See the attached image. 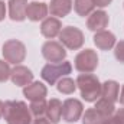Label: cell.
<instances>
[{
	"label": "cell",
	"mask_w": 124,
	"mask_h": 124,
	"mask_svg": "<svg viewBox=\"0 0 124 124\" xmlns=\"http://www.w3.org/2000/svg\"><path fill=\"white\" fill-rule=\"evenodd\" d=\"M3 117L7 124H32L33 116L23 101H6L3 104Z\"/></svg>",
	"instance_id": "1"
},
{
	"label": "cell",
	"mask_w": 124,
	"mask_h": 124,
	"mask_svg": "<svg viewBox=\"0 0 124 124\" xmlns=\"http://www.w3.org/2000/svg\"><path fill=\"white\" fill-rule=\"evenodd\" d=\"M118 100H120V102L124 105V85H123V88H121V93H120V95H118Z\"/></svg>",
	"instance_id": "31"
},
{
	"label": "cell",
	"mask_w": 124,
	"mask_h": 124,
	"mask_svg": "<svg viewBox=\"0 0 124 124\" xmlns=\"http://www.w3.org/2000/svg\"><path fill=\"white\" fill-rule=\"evenodd\" d=\"M84 40L85 38H84L82 31L75 26H65L62 28L61 33H59V42L71 51L81 49L84 45Z\"/></svg>",
	"instance_id": "5"
},
{
	"label": "cell",
	"mask_w": 124,
	"mask_h": 124,
	"mask_svg": "<svg viewBox=\"0 0 124 124\" xmlns=\"http://www.w3.org/2000/svg\"><path fill=\"white\" fill-rule=\"evenodd\" d=\"M28 0H10L9 1V16L15 22H22L26 19Z\"/></svg>",
	"instance_id": "14"
},
{
	"label": "cell",
	"mask_w": 124,
	"mask_h": 124,
	"mask_svg": "<svg viewBox=\"0 0 124 124\" xmlns=\"http://www.w3.org/2000/svg\"><path fill=\"white\" fill-rule=\"evenodd\" d=\"M10 74H12V68L9 62L0 59V82H6L7 79H10Z\"/></svg>",
	"instance_id": "24"
},
{
	"label": "cell",
	"mask_w": 124,
	"mask_h": 124,
	"mask_svg": "<svg viewBox=\"0 0 124 124\" xmlns=\"http://www.w3.org/2000/svg\"><path fill=\"white\" fill-rule=\"evenodd\" d=\"M10 79L17 87H26V85H29L33 81V74H32V71L28 66L15 65V68H12Z\"/></svg>",
	"instance_id": "9"
},
{
	"label": "cell",
	"mask_w": 124,
	"mask_h": 124,
	"mask_svg": "<svg viewBox=\"0 0 124 124\" xmlns=\"http://www.w3.org/2000/svg\"><path fill=\"white\" fill-rule=\"evenodd\" d=\"M77 87L81 91V97L88 102H94L101 97V82L93 74H81V75H78Z\"/></svg>",
	"instance_id": "2"
},
{
	"label": "cell",
	"mask_w": 124,
	"mask_h": 124,
	"mask_svg": "<svg viewBox=\"0 0 124 124\" xmlns=\"http://www.w3.org/2000/svg\"><path fill=\"white\" fill-rule=\"evenodd\" d=\"M95 108H97V111H100L104 117H110V116H113L114 111H116L114 102L110 101V100H107V98H104V97H100V98L97 100Z\"/></svg>",
	"instance_id": "20"
},
{
	"label": "cell",
	"mask_w": 124,
	"mask_h": 124,
	"mask_svg": "<svg viewBox=\"0 0 124 124\" xmlns=\"http://www.w3.org/2000/svg\"><path fill=\"white\" fill-rule=\"evenodd\" d=\"M56 88H58V91L61 94L69 95V94L75 93V90H77V81H74L69 77H63V78H61L56 82Z\"/></svg>",
	"instance_id": "22"
},
{
	"label": "cell",
	"mask_w": 124,
	"mask_h": 124,
	"mask_svg": "<svg viewBox=\"0 0 124 124\" xmlns=\"http://www.w3.org/2000/svg\"><path fill=\"white\" fill-rule=\"evenodd\" d=\"M72 71V65L69 61H62L58 63H46L42 68V78L43 81H46L49 85H55L61 78L66 77L68 74H71Z\"/></svg>",
	"instance_id": "3"
},
{
	"label": "cell",
	"mask_w": 124,
	"mask_h": 124,
	"mask_svg": "<svg viewBox=\"0 0 124 124\" xmlns=\"http://www.w3.org/2000/svg\"><path fill=\"white\" fill-rule=\"evenodd\" d=\"M105 117L97 111V108L93 107V108H88L84 114H82V124H102V120Z\"/></svg>",
	"instance_id": "21"
},
{
	"label": "cell",
	"mask_w": 124,
	"mask_h": 124,
	"mask_svg": "<svg viewBox=\"0 0 124 124\" xmlns=\"http://www.w3.org/2000/svg\"><path fill=\"white\" fill-rule=\"evenodd\" d=\"M84 114V105L77 98H68L62 102V118L66 123H77Z\"/></svg>",
	"instance_id": "7"
},
{
	"label": "cell",
	"mask_w": 124,
	"mask_h": 124,
	"mask_svg": "<svg viewBox=\"0 0 124 124\" xmlns=\"http://www.w3.org/2000/svg\"><path fill=\"white\" fill-rule=\"evenodd\" d=\"M74 9L78 13V16H90L95 9V3L94 0H75L74 1Z\"/></svg>",
	"instance_id": "19"
},
{
	"label": "cell",
	"mask_w": 124,
	"mask_h": 124,
	"mask_svg": "<svg viewBox=\"0 0 124 124\" xmlns=\"http://www.w3.org/2000/svg\"><path fill=\"white\" fill-rule=\"evenodd\" d=\"M48 94L46 85H43L39 81H32L29 85L23 87V95L29 100V101H38V100H43Z\"/></svg>",
	"instance_id": "13"
},
{
	"label": "cell",
	"mask_w": 124,
	"mask_h": 124,
	"mask_svg": "<svg viewBox=\"0 0 124 124\" xmlns=\"http://www.w3.org/2000/svg\"><path fill=\"white\" fill-rule=\"evenodd\" d=\"M48 12L49 7L46 3H40V1H32L28 4V10H26V17L32 22H39L48 17Z\"/></svg>",
	"instance_id": "12"
},
{
	"label": "cell",
	"mask_w": 124,
	"mask_h": 124,
	"mask_svg": "<svg viewBox=\"0 0 124 124\" xmlns=\"http://www.w3.org/2000/svg\"><path fill=\"white\" fill-rule=\"evenodd\" d=\"M111 1H113V0H94L95 6H98V7H107Z\"/></svg>",
	"instance_id": "28"
},
{
	"label": "cell",
	"mask_w": 124,
	"mask_h": 124,
	"mask_svg": "<svg viewBox=\"0 0 124 124\" xmlns=\"http://www.w3.org/2000/svg\"><path fill=\"white\" fill-rule=\"evenodd\" d=\"M75 69L81 74H91L98 66V55L93 49L81 51L75 56Z\"/></svg>",
	"instance_id": "6"
},
{
	"label": "cell",
	"mask_w": 124,
	"mask_h": 124,
	"mask_svg": "<svg viewBox=\"0 0 124 124\" xmlns=\"http://www.w3.org/2000/svg\"><path fill=\"white\" fill-rule=\"evenodd\" d=\"M46 118L52 124H56L61 121L62 118V102L58 98H51L46 105Z\"/></svg>",
	"instance_id": "17"
},
{
	"label": "cell",
	"mask_w": 124,
	"mask_h": 124,
	"mask_svg": "<svg viewBox=\"0 0 124 124\" xmlns=\"http://www.w3.org/2000/svg\"><path fill=\"white\" fill-rule=\"evenodd\" d=\"M114 56L118 62L124 63V40H120L114 46Z\"/></svg>",
	"instance_id": "25"
},
{
	"label": "cell",
	"mask_w": 124,
	"mask_h": 124,
	"mask_svg": "<svg viewBox=\"0 0 124 124\" xmlns=\"http://www.w3.org/2000/svg\"><path fill=\"white\" fill-rule=\"evenodd\" d=\"M4 16H6V4L0 0V22L4 19Z\"/></svg>",
	"instance_id": "29"
},
{
	"label": "cell",
	"mask_w": 124,
	"mask_h": 124,
	"mask_svg": "<svg viewBox=\"0 0 124 124\" xmlns=\"http://www.w3.org/2000/svg\"><path fill=\"white\" fill-rule=\"evenodd\" d=\"M49 12L55 17L68 16L72 10V0H51L49 3Z\"/></svg>",
	"instance_id": "16"
},
{
	"label": "cell",
	"mask_w": 124,
	"mask_h": 124,
	"mask_svg": "<svg viewBox=\"0 0 124 124\" xmlns=\"http://www.w3.org/2000/svg\"><path fill=\"white\" fill-rule=\"evenodd\" d=\"M94 43L101 51H110L116 46V36L110 31H100L94 35Z\"/></svg>",
	"instance_id": "15"
},
{
	"label": "cell",
	"mask_w": 124,
	"mask_h": 124,
	"mask_svg": "<svg viewBox=\"0 0 124 124\" xmlns=\"http://www.w3.org/2000/svg\"><path fill=\"white\" fill-rule=\"evenodd\" d=\"M3 104H4V102H3V101H0V118L3 117Z\"/></svg>",
	"instance_id": "32"
},
{
	"label": "cell",
	"mask_w": 124,
	"mask_h": 124,
	"mask_svg": "<svg viewBox=\"0 0 124 124\" xmlns=\"http://www.w3.org/2000/svg\"><path fill=\"white\" fill-rule=\"evenodd\" d=\"M32 124H52V123H51L46 117L42 116V117H35V120L32 121Z\"/></svg>",
	"instance_id": "27"
},
{
	"label": "cell",
	"mask_w": 124,
	"mask_h": 124,
	"mask_svg": "<svg viewBox=\"0 0 124 124\" xmlns=\"http://www.w3.org/2000/svg\"><path fill=\"white\" fill-rule=\"evenodd\" d=\"M46 105H48V101L45 98L43 100H38V101H31V104H29L31 114L33 117H42V116H45Z\"/></svg>",
	"instance_id": "23"
},
{
	"label": "cell",
	"mask_w": 124,
	"mask_h": 124,
	"mask_svg": "<svg viewBox=\"0 0 124 124\" xmlns=\"http://www.w3.org/2000/svg\"><path fill=\"white\" fill-rule=\"evenodd\" d=\"M108 22H110V17H108L107 12H104V10H94L93 13L88 16L87 28L93 32L105 31V28L108 26Z\"/></svg>",
	"instance_id": "10"
},
{
	"label": "cell",
	"mask_w": 124,
	"mask_h": 124,
	"mask_svg": "<svg viewBox=\"0 0 124 124\" xmlns=\"http://www.w3.org/2000/svg\"><path fill=\"white\" fill-rule=\"evenodd\" d=\"M102 124H117V121H116L114 116H110V117H105L102 120Z\"/></svg>",
	"instance_id": "30"
},
{
	"label": "cell",
	"mask_w": 124,
	"mask_h": 124,
	"mask_svg": "<svg viewBox=\"0 0 124 124\" xmlns=\"http://www.w3.org/2000/svg\"><path fill=\"white\" fill-rule=\"evenodd\" d=\"M62 31V23L61 20L55 16H51V17H46L42 20V25H40V33L48 38V39H54L56 36H59V33Z\"/></svg>",
	"instance_id": "11"
},
{
	"label": "cell",
	"mask_w": 124,
	"mask_h": 124,
	"mask_svg": "<svg viewBox=\"0 0 124 124\" xmlns=\"http://www.w3.org/2000/svg\"><path fill=\"white\" fill-rule=\"evenodd\" d=\"M42 55L49 63H58V62L65 61L66 51H65V46L61 42L48 40L42 46Z\"/></svg>",
	"instance_id": "8"
},
{
	"label": "cell",
	"mask_w": 124,
	"mask_h": 124,
	"mask_svg": "<svg viewBox=\"0 0 124 124\" xmlns=\"http://www.w3.org/2000/svg\"><path fill=\"white\" fill-rule=\"evenodd\" d=\"M3 58L9 63L20 65L26 58V46L19 39H9L3 45Z\"/></svg>",
	"instance_id": "4"
},
{
	"label": "cell",
	"mask_w": 124,
	"mask_h": 124,
	"mask_svg": "<svg viewBox=\"0 0 124 124\" xmlns=\"http://www.w3.org/2000/svg\"><path fill=\"white\" fill-rule=\"evenodd\" d=\"M113 116H114V118H116L117 124H124V108H118V110H116Z\"/></svg>",
	"instance_id": "26"
},
{
	"label": "cell",
	"mask_w": 124,
	"mask_h": 124,
	"mask_svg": "<svg viewBox=\"0 0 124 124\" xmlns=\"http://www.w3.org/2000/svg\"><path fill=\"white\" fill-rule=\"evenodd\" d=\"M120 95V85L116 81H105L104 84H101V97L116 102L118 100Z\"/></svg>",
	"instance_id": "18"
}]
</instances>
